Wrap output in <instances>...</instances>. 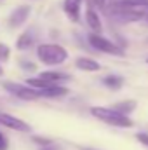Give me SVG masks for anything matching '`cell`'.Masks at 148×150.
Segmentation results:
<instances>
[{"instance_id": "obj_2", "label": "cell", "mask_w": 148, "mask_h": 150, "mask_svg": "<svg viewBox=\"0 0 148 150\" xmlns=\"http://www.w3.org/2000/svg\"><path fill=\"white\" fill-rule=\"evenodd\" d=\"M91 113L103 120L105 124H110V126H115V127H131L132 126V120L125 115H120L118 112L111 110V108H105V107H92L91 108Z\"/></svg>"}, {"instance_id": "obj_3", "label": "cell", "mask_w": 148, "mask_h": 150, "mask_svg": "<svg viewBox=\"0 0 148 150\" xmlns=\"http://www.w3.org/2000/svg\"><path fill=\"white\" fill-rule=\"evenodd\" d=\"M89 44H91L94 49H98V51H101V52H106V54H115V56H122V54H124V51H122L118 45H115V44L110 42L108 38L101 37V35H98V33H91V35H89Z\"/></svg>"}, {"instance_id": "obj_12", "label": "cell", "mask_w": 148, "mask_h": 150, "mask_svg": "<svg viewBox=\"0 0 148 150\" xmlns=\"http://www.w3.org/2000/svg\"><path fill=\"white\" fill-rule=\"evenodd\" d=\"M103 84L106 86V87H110V89H120L122 86H124V77H120V75H106L105 79H103Z\"/></svg>"}, {"instance_id": "obj_10", "label": "cell", "mask_w": 148, "mask_h": 150, "mask_svg": "<svg viewBox=\"0 0 148 150\" xmlns=\"http://www.w3.org/2000/svg\"><path fill=\"white\" fill-rule=\"evenodd\" d=\"M40 79L45 80V82H49V84H59L63 80H68L70 77L66 74H58V72H42Z\"/></svg>"}, {"instance_id": "obj_4", "label": "cell", "mask_w": 148, "mask_h": 150, "mask_svg": "<svg viewBox=\"0 0 148 150\" xmlns=\"http://www.w3.org/2000/svg\"><path fill=\"white\" fill-rule=\"evenodd\" d=\"M4 89H7V93H11L12 96H16L19 100H26V101L40 98L35 89L23 86V84H18V82H4Z\"/></svg>"}, {"instance_id": "obj_20", "label": "cell", "mask_w": 148, "mask_h": 150, "mask_svg": "<svg viewBox=\"0 0 148 150\" xmlns=\"http://www.w3.org/2000/svg\"><path fill=\"white\" fill-rule=\"evenodd\" d=\"M40 150H59V147H56L54 143H51V145H47V147H42Z\"/></svg>"}, {"instance_id": "obj_13", "label": "cell", "mask_w": 148, "mask_h": 150, "mask_svg": "<svg viewBox=\"0 0 148 150\" xmlns=\"http://www.w3.org/2000/svg\"><path fill=\"white\" fill-rule=\"evenodd\" d=\"M32 45H33V35H32L30 32L21 33V37L18 38V42H16V47H18L19 51H25V49H28V47H32Z\"/></svg>"}, {"instance_id": "obj_8", "label": "cell", "mask_w": 148, "mask_h": 150, "mask_svg": "<svg viewBox=\"0 0 148 150\" xmlns=\"http://www.w3.org/2000/svg\"><path fill=\"white\" fill-rule=\"evenodd\" d=\"M75 67H77L78 70H84V72H98V70H101V65H99L96 59H92V58H85V56L77 58Z\"/></svg>"}, {"instance_id": "obj_6", "label": "cell", "mask_w": 148, "mask_h": 150, "mask_svg": "<svg viewBox=\"0 0 148 150\" xmlns=\"http://www.w3.org/2000/svg\"><path fill=\"white\" fill-rule=\"evenodd\" d=\"M30 16V5H21V7H16V11H12L11 18H9V25L12 28H18L21 26Z\"/></svg>"}, {"instance_id": "obj_17", "label": "cell", "mask_w": 148, "mask_h": 150, "mask_svg": "<svg viewBox=\"0 0 148 150\" xmlns=\"http://www.w3.org/2000/svg\"><path fill=\"white\" fill-rule=\"evenodd\" d=\"M9 149V140H7V136L0 131V150H7Z\"/></svg>"}, {"instance_id": "obj_9", "label": "cell", "mask_w": 148, "mask_h": 150, "mask_svg": "<svg viewBox=\"0 0 148 150\" xmlns=\"http://www.w3.org/2000/svg\"><path fill=\"white\" fill-rule=\"evenodd\" d=\"M85 23H87V26L94 32V33H101V19H99V14L96 12V11H92V9H89L87 12H85Z\"/></svg>"}, {"instance_id": "obj_19", "label": "cell", "mask_w": 148, "mask_h": 150, "mask_svg": "<svg viewBox=\"0 0 148 150\" xmlns=\"http://www.w3.org/2000/svg\"><path fill=\"white\" fill-rule=\"evenodd\" d=\"M98 4L101 7H108V5H111V0H98Z\"/></svg>"}, {"instance_id": "obj_22", "label": "cell", "mask_w": 148, "mask_h": 150, "mask_svg": "<svg viewBox=\"0 0 148 150\" xmlns=\"http://www.w3.org/2000/svg\"><path fill=\"white\" fill-rule=\"evenodd\" d=\"M145 16H147V21H148V11H147V14H145Z\"/></svg>"}, {"instance_id": "obj_7", "label": "cell", "mask_w": 148, "mask_h": 150, "mask_svg": "<svg viewBox=\"0 0 148 150\" xmlns=\"http://www.w3.org/2000/svg\"><path fill=\"white\" fill-rule=\"evenodd\" d=\"M80 5L82 0H65V12L73 23L80 21Z\"/></svg>"}, {"instance_id": "obj_24", "label": "cell", "mask_w": 148, "mask_h": 150, "mask_svg": "<svg viewBox=\"0 0 148 150\" xmlns=\"http://www.w3.org/2000/svg\"><path fill=\"white\" fill-rule=\"evenodd\" d=\"M147 63H148V59H147Z\"/></svg>"}, {"instance_id": "obj_14", "label": "cell", "mask_w": 148, "mask_h": 150, "mask_svg": "<svg viewBox=\"0 0 148 150\" xmlns=\"http://www.w3.org/2000/svg\"><path fill=\"white\" fill-rule=\"evenodd\" d=\"M115 4L122 7H131V9H148V0H118Z\"/></svg>"}, {"instance_id": "obj_18", "label": "cell", "mask_w": 148, "mask_h": 150, "mask_svg": "<svg viewBox=\"0 0 148 150\" xmlns=\"http://www.w3.org/2000/svg\"><path fill=\"white\" fill-rule=\"evenodd\" d=\"M136 140L141 142V145H145L148 149V134L147 133H138V134H136Z\"/></svg>"}, {"instance_id": "obj_23", "label": "cell", "mask_w": 148, "mask_h": 150, "mask_svg": "<svg viewBox=\"0 0 148 150\" xmlns=\"http://www.w3.org/2000/svg\"><path fill=\"white\" fill-rule=\"evenodd\" d=\"M2 74H4V72H2V67H0V75H2Z\"/></svg>"}, {"instance_id": "obj_15", "label": "cell", "mask_w": 148, "mask_h": 150, "mask_svg": "<svg viewBox=\"0 0 148 150\" xmlns=\"http://www.w3.org/2000/svg\"><path fill=\"white\" fill-rule=\"evenodd\" d=\"M33 142L38 143V145H42V147H47V145H51V143H52V140H51V138H44V136H33Z\"/></svg>"}, {"instance_id": "obj_16", "label": "cell", "mask_w": 148, "mask_h": 150, "mask_svg": "<svg viewBox=\"0 0 148 150\" xmlns=\"http://www.w3.org/2000/svg\"><path fill=\"white\" fill-rule=\"evenodd\" d=\"M9 59V47L5 44H0V61H7Z\"/></svg>"}, {"instance_id": "obj_11", "label": "cell", "mask_w": 148, "mask_h": 150, "mask_svg": "<svg viewBox=\"0 0 148 150\" xmlns=\"http://www.w3.org/2000/svg\"><path fill=\"white\" fill-rule=\"evenodd\" d=\"M134 108H136V103H134L132 100H129V101H120V103H115V105L111 107V110L118 112L120 115H125V117H129V113L132 112Z\"/></svg>"}, {"instance_id": "obj_21", "label": "cell", "mask_w": 148, "mask_h": 150, "mask_svg": "<svg viewBox=\"0 0 148 150\" xmlns=\"http://www.w3.org/2000/svg\"><path fill=\"white\" fill-rule=\"evenodd\" d=\"M23 67H25L26 70H35V65H32V63H30V65H28V63H23Z\"/></svg>"}, {"instance_id": "obj_5", "label": "cell", "mask_w": 148, "mask_h": 150, "mask_svg": "<svg viewBox=\"0 0 148 150\" xmlns=\"http://www.w3.org/2000/svg\"><path fill=\"white\" fill-rule=\"evenodd\" d=\"M0 124L5 126V127H9V129L21 131V133H28V131H30V126H28L25 120H21V119L14 117V115H11V113H0Z\"/></svg>"}, {"instance_id": "obj_1", "label": "cell", "mask_w": 148, "mask_h": 150, "mask_svg": "<svg viewBox=\"0 0 148 150\" xmlns=\"http://www.w3.org/2000/svg\"><path fill=\"white\" fill-rule=\"evenodd\" d=\"M37 56L44 65L58 67V65H61V63L66 61L68 52L59 44H42V45L37 47Z\"/></svg>"}]
</instances>
